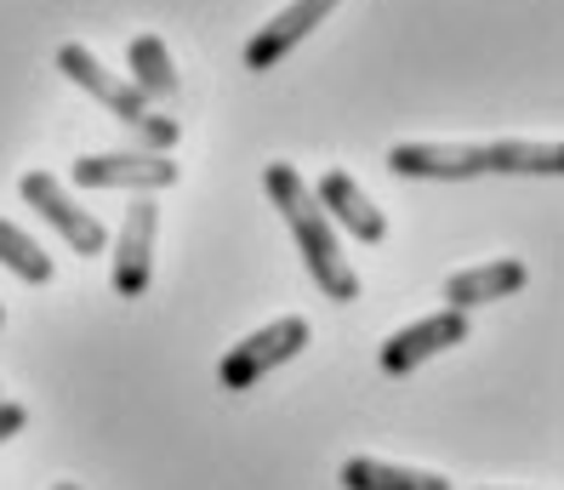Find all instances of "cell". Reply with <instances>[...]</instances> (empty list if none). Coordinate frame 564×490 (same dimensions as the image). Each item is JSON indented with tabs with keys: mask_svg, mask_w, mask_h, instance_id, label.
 Masks as SVG:
<instances>
[{
	"mask_svg": "<svg viewBox=\"0 0 564 490\" xmlns=\"http://www.w3.org/2000/svg\"><path fill=\"white\" fill-rule=\"evenodd\" d=\"M75 183L80 188H172L177 183V160L172 154H143V149H120V154H80L75 160Z\"/></svg>",
	"mask_w": 564,
	"mask_h": 490,
	"instance_id": "277c9868",
	"label": "cell"
},
{
	"mask_svg": "<svg viewBox=\"0 0 564 490\" xmlns=\"http://www.w3.org/2000/svg\"><path fill=\"white\" fill-rule=\"evenodd\" d=\"M524 285H530V269L519 263V257H496V263L462 269V274L445 280V308L468 314V308H479V303H502V297H513V291H524Z\"/></svg>",
	"mask_w": 564,
	"mask_h": 490,
	"instance_id": "8fae6325",
	"label": "cell"
},
{
	"mask_svg": "<svg viewBox=\"0 0 564 490\" xmlns=\"http://www.w3.org/2000/svg\"><path fill=\"white\" fill-rule=\"evenodd\" d=\"M388 172L434 177V183H468V177H485V143H393Z\"/></svg>",
	"mask_w": 564,
	"mask_h": 490,
	"instance_id": "52a82bcc",
	"label": "cell"
},
{
	"mask_svg": "<svg viewBox=\"0 0 564 490\" xmlns=\"http://www.w3.org/2000/svg\"><path fill=\"white\" fill-rule=\"evenodd\" d=\"M131 132H138V149H143V154H172L177 138H183V126H177L172 115H143Z\"/></svg>",
	"mask_w": 564,
	"mask_h": 490,
	"instance_id": "2e32d148",
	"label": "cell"
},
{
	"mask_svg": "<svg viewBox=\"0 0 564 490\" xmlns=\"http://www.w3.org/2000/svg\"><path fill=\"white\" fill-rule=\"evenodd\" d=\"M308 348V319H274V325H262V331H251L246 342H235L223 353V366H217V382L228 388V394H246L251 382H262L274 366H285V359H296Z\"/></svg>",
	"mask_w": 564,
	"mask_h": 490,
	"instance_id": "7a4b0ae2",
	"label": "cell"
},
{
	"mask_svg": "<svg viewBox=\"0 0 564 490\" xmlns=\"http://www.w3.org/2000/svg\"><path fill=\"white\" fill-rule=\"evenodd\" d=\"M462 337H468V314H456V308H440V314H427V319H416V325H405V331H393L388 342H382V371L388 377H411L422 359H434V353H445V348H456Z\"/></svg>",
	"mask_w": 564,
	"mask_h": 490,
	"instance_id": "5b68a950",
	"label": "cell"
},
{
	"mask_svg": "<svg viewBox=\"0 0 564 490\" xmlns=\"http://www.w3.org/2000/svg\"><path fill=\"white\" fill-rule=\"evenodd\" d=\"M343 490H456L440 473H422V468H393L377 462V456H348L343 462Z\"/></svg>",
	"mask_w": 564,
	"mask_h": 490,
	"instance_id": "5bb4252c",
	"label": "cell"
},
{
	"mask_svg": "<svg viewBox=\"0 0 564 490\" xmlns=\"http://www.w3.org/2000/svg\"><path fill=\"white\" fill-rule=\"evenodd\" d=\"M18 194H23V200L35 206V211H41L52 228H57V235H63V246H69V251H80V257H97V251L109 246L104 222H97L86 206H75V200H69V188H63L52 172H23V177H18Z\"/></svg>",
	"mask_w": 564,
	"mask_h": 490,
	"instance_id": "3957f363",
	"label": "cell"
},
{
	"mask_svg": "<svg viewBox=\"0 0 564 490\" xmlns=\"http://www.w3.org/2000/svg\"><path fill=\"white\" fill-rule=\"evenodd\" d=\"M29 428V411L18 405V400H0V445H7V439H18Z\"/></svg>",
	"mask_w": 564,
	"mask_h": 490,
	"instance_id": "e0dca14e",
	"label": "cell"
},
{
	"mask_svg": "<svg viewBox=\"0 0 564 490\" xmlns=\"http://www.w3.org/2000/svg\"><path fill=\"white\" fill-rule=\"evenodd\" d=\"M0 269H12L23 285H52V257L7 217H0Z\"/></svg>",
	"mask_w": 564,
	"mask_h": 490,
	"instance_id": "9a60e30c",
	"label": "cell"
},
{
	"mask_svg": "<svg viewBox=\"0 0 564 490\" xmlns=\"http://www.w3.org/2000/svg\"><path fill=\"white\" fill-rule=\"evenodd\" d=\"M314 200H319V211L330 217V228H348V235L365 240V246H382V240H388V217L371 206V194H365L348 172H325Z\"/></svg>",
	"mask_w": 564,
	"mask_h": 490,
	"instance_id": "30bf717a",
	"label": "cell"
},
{
	"mask_svg": "<svg viewBox=\"0 0 564 490\" xmlns=\"http://www.w3.org/2000/svg\"><path fill=\"white\" fill-rule=\"evenodd\" d=\"M126 63H131V91L143 104H172L177 97V69H172V52H165L160 35H138L126 46Z\"/></svg>",
	"mask_w": 564,
	"mask_h": 490,
	"instance_id": "7c38bea8",
	"label": "cell"
},
{
	"mask_svg": "<svg viewBox=\"0 0 564 490\" xmlns=\"http://www.w3.org/2000/svg\"><path fill=\"white\" fill-rule=\"evenodd\" d=\"M262 188H269L274 211L285 217V228H291L296 251H303L314 285L325 291L330 303H354L359 297V274H354V263L343 257L337 228H330V217L319 211V200H314V188L303 183V172L285 166V160H274V166H262Z\"/></svg>",
	"mask_w": 564,
	"mask_h": 490,
	"instance_id": "6da1fadb",
	"label": "cell"
},
{
	"mask_svg": "<svg viewBox=\"0 0 564 490\" xmlns=\"http://www.w3.org/2000/svg\"><path fill=\"white\" fill-rule=\"evenodd\" d=\"M337 7H343V0H291L285 12H274V18L246 41V69H274V63L291 57Z\"/></svg>",
	"mask_w": 564,
	"mask_h": 490,
	"instance_id": "8992f818",
	"label": "cell"
},
{
	"mask_svg": "<svg viewBox=\"0 0 564 490\" xmlns=\"http://www.w3.org/2000/svg\"><path fill=\"white\" fill-rule=\"evenodd\" d=\"M0 325H7V308H0Z\"/></svg>",
	"mask_w": 564,
	"mask_h": 490,
	"instance_id": "d6986e66",
	"label": "cell"
},
{
	"mask_svg": "<svg viewBox=\"0 0 564 490\" xmlns=\"http://www.w3.org/2000/svg\"><path fill=\"white\" fill-rule=\"evenodd\" d=\"M490 490H502V484H490Z\"/></svg>",
	"mask_w": 564,
	"mask_h": 490,
	"instance_id": "ffe728a7",
	"label": "cell"
},
{
	"mask_svg": "<svg viewBox=\"0 0 564 490\" xmlns=\"http://www.w3.org/2000/svg\"><path fill=\"white\" fill-rule=\"evenodd\" d=\"M154 235H160V206L138 200L120 222V240H115V291L120 297H143L149 280H154Z\"/></svg>",
	"mask_w": 564,
	"mask_h": 490,
	"instance_id": "ba28073f",
	"label": "cell"
},
{
	"mask_svg": "<svg viewBox=\"0 0 564 490\" xmlns=\"http://www.w3.org/2000/svg\"><path fill=\"white\" fill-rule=\"evenodd\" d=\"M57 75H69L80 91H91L97 97V104H104L115 120H126V126H138L143 115H149V104H143V97L138 91H131V80H120V75H109L104 69V63H97L86 46H57Z\"/></svg>",
	"mask_w": 564,
	"mask_h": 490,
	"instance_id": "9c48e42d",
	"label": "cell"
},
{
	"mask_svg": "<svg viewBox=\"0 0 564 490\" xmlns=\"http://www.w3.org/2000/svg\"><path fill=\"white\" fill-rule=\"evenodd\" d=\"M52 490H80V484H52Z\"/></svg>",
	"mask_w": 564,
	"mask_h": 490,
	"instance_id": "ac0fdd59",
	"label": "cell"
},
{
	"mask_svg": "<svg viewBox=\"0 0 564 490\" xmlns=\"http://www.w3.org/2000/svg\"><path fill=\"white\" fill-rule=\"evenodd\" d=\"M485 172H513V177H558L564 172V143H524V138H502L485 143Z\"/></svg>",
	"mask_w": 564,
	"mask_h": 490,
	"instance_id": "4fadbf2b",
	"label": "cell"
}]
</instances>
